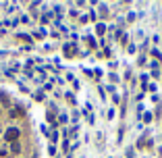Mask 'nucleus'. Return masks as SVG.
Masks as SVG:
<instances>
[{"label":"nucleus","mask_w":162,"mask_h":158,"mask_svg":"<svg viewBox=\"0 0 162 158\" xmlns=\"http://www.w3.org/2000/svg\"><path fill=\"white\" fill-rule=\"evenodd\" d=\"M17 137H19V129H17V127H10V129L6 131V139H8V142H15Z\"/></svg>","instance_id":"nucleus-1"},{"label":"nucleus","mask_w":162,"mask_h":158,"mask_svg":"<svg viewBox=\"0 0 162 158\" xmlns=\"http://www.w3.org/2000/svg\"><path fill=\"white\" fill-rule=\"evenodd\" d=\"M75 52H77V46L75 44H67L65 46V56H75Z\"/></svg>","instance_id":"nucleus-2"},{"label":"nucleus","mask_w":162,"mask_h":158,"mask_svg":"<svg viewBox=\"0 0 162 158\" xmlns=\"http://www.w3.org/2000/svg\"><path fill=\"white\" fill-rule=\"evenodd\" d=\"M21 115H23V110H21V108H19V106H17V108H13V110H10V117L15 118V117H21Z\"/></svg>","instance_id":"nucleus-3"},{"label":"nucleus","mask_w":162,"mask_h":158,"mask_svg":"<svg viewBox=\"0 0 162 158\" xmlns=\"http://www.w3.org/2000/svg\"><path fill=\"white\" fill-rule=\"evenodd\" d=\"M96 31H98V36H102V34H104V31H106V27H104V25H102V23H100V25H98V27H96Z\"/></svg>","instance_id":"nucleus-4"},{"label":"nucleus","mask_w":162,"mask_h":158,"mask_svg":"<svg viewBox=\"0 0 162 158\" xmlns=\"http://www.w3.org/2000/svg\"><path fill=\"white\" fill-rule=\"evenodd\" d=\"M10 150H13V152H15V154H17V152H19V150H21V148H19V144H17V142H13V144H10Z\"/></svg>","instance_id":"nucleus-5"}]
</instances>
